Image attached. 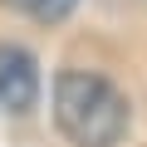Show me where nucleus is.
I'll list each match as a JSON object with an SVG mask.
<instances>
[{
  "label": "nucleus",
  "mask_w": 147,
  "mask_h": 147,
  "mask_svg": "<svg viewBox=\"0 0 147 147\" xmlns=\"http://www.w3.org/2000/svg\"><path fill=\"white\" fill-rule=\"evenodd\" d=\"M54 123L74 147H118L127 132V98L84 69H64L54 79Z\"/></svg>",
  "instance_id": "nucleus-1"
},
{
  "label": "nucleus",
  "mask_w": 147,
  "mask_h": 147,
  "mask_svg": "<svg viewBox=\"0 0 147 147\" xmlns=\"http://www.w3.org/2000/svg\"><path fill=\"white\" fill-rule=\"evenodd\" d=\"M39 103V69L20 44H0V108L30 113Z\"/></svg>",
  "instance_id": "nucleus-2"
},
{
  "label": "nucleus",
  "mask_w": 147,
  "mask_h": 147,
  "mask_svg": "<svg viewBox=\"0 0 147 147\" xmlns=\"http://www.w3.org/2000/svg\"><path fill=\"white\" fill-rule=\"evenodd\" d=\"M10 5H15L20 15L39 20V25H59V20H69V10L79 5V0H10Z\"/></svg>",
  "instance_id": "nucleus-3"
}]
</instances>
